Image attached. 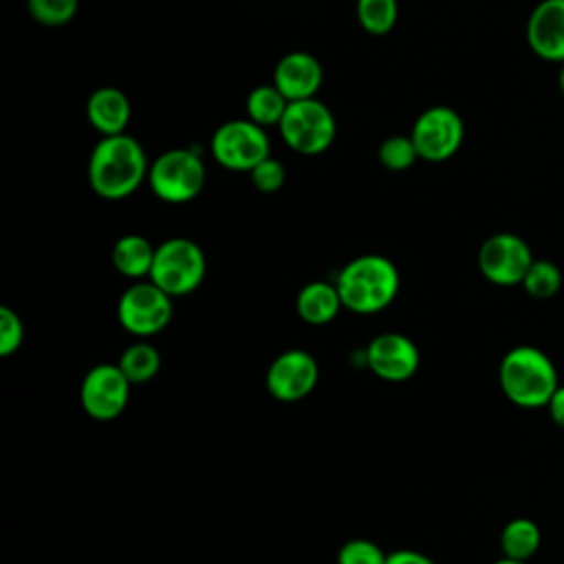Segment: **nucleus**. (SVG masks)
<instances>
[{
  "label": "nucleus",
  "instance_id": "nucleus-1",
  "mask_svg": "<svg viewBox=\"0 0 564 564\" xmlns=\"http://www.w3.org/2000/svg\"><path fill=\"white\" fill-rule=\"evenodd\" d=\"M148 156L128 132L101 137L88 156V183L99 198L121 200L148 181Z\"/></svg>",
  "mask_w": 564,
  "mask_h": 564
},
{
  "label": "nucleus",
  "instance_id": "nucleus-2",
  "mask_svg": "<svg viewBox=\"0 0 564 564\" xmlns=\"http://www.w3.org/2000/svg\"><path fill=\"white\" fill-rule=\"evenodd\" d=\"M498 383L507 401L524 410H535L546 408L549 399L560 388V375L544 350L531 344H520L502 355Z\"/></svg>",
  "mask_w": 564,
  "mask_h": 564
},
{
  "label": "nucleus",
  "instance_id": "nucleus-3",
  "mask_svg": "<svg viewBox=\"0 0 564 564\" xmlns=\"http://www.w3.org/2000/svg\"><path fill=\"white\" fill-rule=\"evenodd\" d=\"M344 308L372 315L392 304L399 293V271L392 260L379 253L352 258L335 278Z\"/></svg>",
  "mask_w": 564,
  "mask_h": 564
},
{
  "label": "nucleus",
  "instance_id": "nucleus-4",
  "mask_svg": "<svg viewBox=\"0 0 564 564\" xmlns=\"http://www.w3.org/2000/svg\"><path fill=\"white\" fill-rule=\"evenodd\" d=\"M205 271V253L194 240L167 238L154 251V262L148 280H152L172 297H183L200 286Z\"/></svg>",
  "mask_w": 564,
  "mask_h": 564
},
{
  "label": "nucleus",
  "instance_id": "nucleus-5",
  "mask_svg": "<svg viewBox=\"0 0 564 564\" xmlns=\"http://www.w3.org/2000/svg\"><path fill=\"white\" fill-rule=\"evenodd\" d=\"M148 185L165 203H189L205 185V163L189 148L165 150L150 163Z\"/></svg>",
  "mask_w": 564,
  "mask_h": 564
},
{
  "label": "nucleus",
  "instance_id": "nucleus-6",
  "mask_svg": "<svg viewBox=\"0 0 564 564\" xmlns=\"http://www.w3.org/2000/svg\"><path fill=\"white\" fill-rule=\"evenodd\" d=\"M282 141L300 154H322L328 150L337 134L335 115L317 97L289 101L280 123Z\"/></svg>",
  "mask_w": 564,
  "mask_h": 564
},
{
  "label": "nucleus",
  "instance_id": "nucleus-7",
  "mask_svg": "<svg viewBox=\"0 0 564 564\" xmlns=\"http://www.w3.org/2000/svg\"><path fill=\"white\" fill-rule=\"evenodd\" d=\"M212 156L231 172H251L262 159L271 156L267 128L251 119H231L220 123L209 141Z\"/></svg>",
  "mask_w": 564,
  "mask_h": 564
},
{
  "label": "nucleus",
  "instance_id": "nucleus-8",
  "mask_svg": "<svg viewBox=\"0 0 564 564\" xmlns=\"http://www.w3.org/2000/svg\"><path fill=\"white\" fill-rule=\"evenodd\" d=\"M172 295L152 280L128 286L117 302V319L130 335L152 337L172 319Z\"/></svg>",
  "mask_w": 564,
  "mask_h": 564
},
{
  "label": "nucleus",
  "instance_id": "nucleus-9",
  "mask_svg": "<svg viewBox=\"0 0 564 564\" xmlns=\"http://www.w3.org/2000/svg\"><path fill=\"white\" fill-rule=\"evenodd\" d=\"M476 260L485 280L496 286H516L522 284L535 258L524 238L511 231H498L482 240Z\"/></svg>",
  "mask_w": 564,
  "mask_h": 564
},
{
  "label": "nucleus",
  "instance_id": "nucleus-10",
  "mask_svg": "<svg viewBox=\"0 0 564 564\" xmlns=\"http://www.w3.org/2000/svg\"><path fill=\"white\" fill-rule=\"evenodd\" d=\"M410 137L423 161L441 163L458 152L465 137V126L454 108L430 106L416 117Z\"/></svg>",
  "mask_w": 564,
  "mask_h": 564
},
{
  "label": "nucleus",
  "instance_id": "nucleus-11",
  "mask_svg": "<svg viewBox=\"0 0 564 564\" xmlns=\"http://www.w3.org/2000/svg\"><path fill=\"white\" fill-rule=\"evenodd\" d=\"M130 379L119 364L93 366L79 386V403L95 421H112L123 414L130 399Z\"/></svg>",
  "mask_w": 564,
  "mask_h": 564
},
{
  "label": "nucleus",
  "instance_id": "nucleus-12",
  "mask_svg": "<svg viewBox=\"0 0 564 564\" xmlns=\"http://www.w3.org/2000/svg\"><path fill=\"white\" fill-rule=\"evenodd\" d=\"M319 379V366L306 350L291 348L280 352L267 368V390L282 403H295L313 392Z\"/></svg>",
  "mask_w": 564,
  "mask_h": 564
},
{
  "label": "nucleus",
  "instance_id": "nucleus-13",
  "mask_svg": "<svg viewBox=\"0 0 564 564\" xmlns=\"http://www.w3.org/2000/svg\"><path fill=\"white\" fill-rule=\"evenodd\" d=\"M364 361L379 379L401 383L416 375L421 352L410 337L401 333H381L366 346Z\"/></svg>",
  "mask_w": 564,
  "mask_h": 564
},
{
  "label": "nucleus",
  "instance_id": "nucleus-14",
  "mask_svg": "<svg viewBox=\"0 0 564 564\" xmlns=\"http://www.w3.org/2000/svg\"><path fill=\"white\" fill-rule=\"evenodd\" d=\"M322 82H324V70L319 59L306 51H291L278 59L271 84L289 101H300V99L315 97Z\"/></svg>",
  "mask_w": 564,
  "mask_h": 564
},
{
  "label": "nucleus",
  "instance_id": "nucleus-15",
  "mask_svg": "<svg viewBox=\"0 0 564 564\" xmlns=\"http://www.w3.org/2000/svg\"><path fill=\"white\" fill-rule=\"evenodd\" d=\"M527 42L546 62H564V0H542L529 15Z\"/></svg>",
  "mask_w": 564,
  "mask_h": 564
},
{
  "label": "nucleus",
  "instance_id": "nucleus-16",
  "mask_svg": "<svg viewBox=\"0 0 564 564\" xmlns=\"http://www.w3.org/2000/svg\"><path fill=\"white\" fill-rule=\"evenodd\" d=\"M130 115H132L130 99L126 97L123 90L115 86H101L88 95L86 117H88V123L101 137L126 132Z\"/></svg>",
  "mask_w": 564,
  "mask_h": 564
},
{
  "label": "nucleus",
  "instance_id": "nucleus-17",
  "mask_svg": "<svg viewBox=\"0 0 564 564\" xmlns=\"http://www.w3.org/2000/svg\"><path fill=\"white\" fill-rule=\"evenodd\" d=\"M339 308H344V304H341L337 284L333 282H324V280L308 282L300 289L295 297V311L300 319L313 326L328 324L330 319L337 317Z\"/></svg>",
  "mask_w": 564,
  "mask_h": 564
},
{
  "label": "nucleus",
  "instance_id": "nucleus-18",
  "mask_svg": "<svg viewBox=\"0 0 564 564\" xmlns=\"http://www.w3.org/2000/svg\"><path fill=\"white\" fill-rule=\"evenodd\" d=\"M154 251L156 247L148 238L139 234H126L112 247V264L121 275L130 280H143L150 275Z\"/></svg>",
  "mask_w": 564,
  "mask_h": 564
},
{
  "label": "nucleus",
  "instance_id": "nucleus-19",
  "mask_svg": "<svg viewBox=\"0 0 564 564\" xmlns=\"http://www.w3.org/2000/svg\"><path fill=\"white\" fill-rule=\"evenodd\" d=\"M542 544V531L531 518H513L500 531V551L505 557L529 562Z\"/></svg>",
  "mask_w": 564,
  "mask_h": 564
},
{
  "label": "nucleus",
  "instance_id": "nucleus-20",
  "mask_svg": "<svg viewBox=\"0 0 564 564\" xmlns=\"http://www.w3.org/2000/svg\"><path fill=\"white\" fill-rule=\"evenodd\" d=\"M286 106H289V99L273 84H260V86L251 88V93L247 95V101H245L247 119H251L253 123H258L262 128L278 126Z\"/></svg>",
  "mask_w": 564,
  "mask_h": 564
},
{
  "label": "nucleus",
  "instance_id": "nucleus-21",
  "mask_svg": "<svg viewBox=\"0 0 564 564\" xmlns=\"http://www.w3.org/2000/svg\"><path fill=\"white\" fill-rule=\"evenodd\" d=\"M117 364L130 383H148L161 368V352L148 341H137L121 352Z\"/></svg>",
  "mask_w": 564,
  "mask_h": 564
},
{
  "label": "nucleus",
  "instance_id": "nucleus-22",
  "mask_svg": "<svg viewBox=\"0 0 564 564\" xmlns=\"http://www.w3.org/2000/svg\"><path fill=\"white\" fill-rule=\"evenodd\" d=\"M524 293L533 300H551L562 289V271L555 262L535 258L520 284Z\"/></svg>",
  "mask_w": 564,
  "mask_h": 564
},
{
  "label": "nucleus",
  "instance_id": "nucleus-23",
  "mask_svg": "<svg viewBox=\"0 0 564 564\" xmlns=\"http://www.w3.org/2000/svg\"><path fill=\"white\" fill-rule=\"evenodd\" d=\"M399 18L397 0H357V20L370 35H386Z\"/></svg>",
  "mask_w": 564,
  "mask_h": 564
},
{
  "label": "nucleus",
  "instance_id": "nucleus-24",
  "mask_svg": "<svg viewBox=\"0 0 564 564\" xmlns=\"http://www.w3.org/2000/svg\"><path fill=\"white\" fill-rule=\"evenodd\" d=\"M379 163L392 172H401V170H408L414 165L419 156V150L412 141L410 134H392V137H386L379 145Z\"/></svg>",
  "mask_w": 564,
  "mask_h": 564
},
{
  "label": "nucleus",
  "instance_id": "nucleus-25",
  "mask_svg": "<svg viewBox=\"0 0 564 564\" xmlns=\"http://www.w3.org/2000/svg\"><path fill=\"white\" fill-rule=\"evenodd\" d=\"M79 0H26L29 15L44 26H62L77 13Z\"/></svg>",
  "mask_w": 564,
  "mask_h": 564
},
{
  "label": "nucleus",
  "instance_id": "nucleus-26",
  "mask_svg": "<svg viewBox=\"0 0 564 564\" xmlns=\"http://www.w3.org/2000/svg\"><path fill=\"white\" fill-rule=\"evenodd\" d=\"M388 553L366 538H352L337 551V564H386Z\"/></svg>",
  "mask_w": 564,
  "mask_h": 564
},
{
  "label": "nucleus",
  "instance_id": "nucleus-27",
  "mask_svg": "<svg viewBox=\"0 0 564 564\" xmlns=\"http://www.w3.org/2000/svg\"><path fill=\"white\" fill-rule=\"evenodd\" d=\"M22 341H24L22 317L9 306H0V357H9L15 350H20Z\"/></svg>",
  "mask_w": 564,
  "mask_h": 564
},
{
  "label": "nucleus",
  "instance_id": "nucleus-28",
  "mask_svg": "<svg viewBox=\"0 0 564 564\" xmlns=\"http://www.w3.org/2000/svg\"><path fill=\"white\" fill-rule=\"evenodd\" d=\"M249 176H251V183H253V187H256L258 192H262V194H273V192H278V189L284 185L286 170H284V165H282L278 159L267 156V159H262V161L249 172Z\"/></svg>",
  "mask_w": 564,
  "mask_h": 564
},
{
  "label": "nucleus",
  "instance_id": "nucleus-29",
  "mask_svg": "<svg viewBox=\"0 0 564 564\" xmlns=\"http://www.w3.org/2000/svg\"><path fill=\"white\" fill-rule=\"evenodd\" d=\"M386 564H436L432 557H427L421 551H412V549H399L388 553Z\"/></svg>",
  "mask_w": 564,
  "mask_h": 564
},
{
  "label": "nucleus",
  "instance_id": "nucleus-30",
  "mask_svg": "<svg viewBox=\"0 0 564 564\" xmlns=\"http://www.w3.org/2000/svg\"><path fill=\"white\" fill-rule=\"evenodd\" d=\"M546 410H549L551 421H553L560 430H564V386H560V388L553 392V397H551L549 403H546Z\"/></svg>",
  "mask_w": 564,
  "mask_h": 564
},
{
  "label": "nucleus",
  "instance_id": "nucleus-31",
  "mask_svg": "<svg viewBox=\"0 0 564 564\" xmlns=\"http://www.w3.org/2000/svg\"><path fill=\"white\" fill-rule=\"evenodd\" d=\"M494 564H529V562H520V560H511V557H500V560H496Z\"/></svg>",
  "mask_w": 564,
  "mask_h": 564
},
{
  "label": "nucleus",
  "instance_id": "nucleus-32",
  "mask_svg": "<svg viewBox=\"0 0 564 564\" xmlns=\"http://www.w3.org/2000/svg\"><path fill=\"white\" fill-rule=\"evenodd\" d=\"M557 84H560V90L564 95V62H562V68H560V75H557Z\"/></svg>",
  "mask_w": 564,
  "mask_h": 564
}]
</instances>
